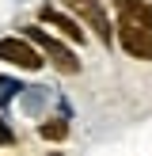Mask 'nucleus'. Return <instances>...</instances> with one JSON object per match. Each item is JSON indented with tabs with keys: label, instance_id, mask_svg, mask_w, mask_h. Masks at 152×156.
Returning <instances> with one entry per match:
<instances>
[{
	"label": "nucleus",
	"instance_id": "423d86ee",
	"mask_svg": "<svg viewBox=\"0 0 152 156\" xmlns=\"http://www.w3.org/2000/svg\"><path fill=\"white\" fill-rule=\"evenodd\" d=\"M38 133H42L46 141H61V137L68 133V122H61V118H57V122H42V126H38Z\"/></svg>",
	"mask_w": 152,
	"mask_h": 156
},
{
	"label": "nucleus",
	"instance_id": "7ed1b4c3",
	"mask_svg": "<svg viewBox=\"0 0 152 156\" xmlns=\"http://www.w3.org/2000/svg\"><path fill=\"white\" fill-rule=\"evenodd\" d=\"M65 8H72L84 23H91V27L99 30V38H103V42H110V19H106V12H103V4H99V0H65Z\"/></svg>",
	"mask_w": 152,
	"mask_h": 156
},
{
	"label": "nucleus",
	"instance_id": "f03ea898",
	"mask_svg": "<svg viewBox=\"0 0 152 156\" xmlns=\"http://www.w3.org/2000/svg\"><path fill=\"white\" fill-rule=\"evenodd\" d=\"M0 61H8V65H19V69H30V73L46 65V57L27 42V38H0Z\"/></svg>",
	"mask_w": 152,
	"mask_h": 156
},
{
	"label": "nucleus",
	"instance_id": "1a4fd4ad",
	"mask_svg": "<svg viewBox=\"0 0 152 156\" xmlns=\"http://www.w3.org/2000/svg\"><path fill=\"white\" fill-rule=\"evenodd\" d=\"M53 156H61V152H53Z\"/></svg>",
	"mask_w": 152,
	"mask_h": 156
},
{
	"label": "nucleus",
	"instance_id": "6e6552de",
	"mask_svg": "<svg viewBox=\"0 0 152 156\" xmlns=\"http://www.w3.org/2000/svg\"><path fill=\"white\" fill-rule=\"evenodd\" d=\"M15 141V133L8 129V122H0V145H12Z\"/></svg>",
	"mask_w": 152,
	"mask_h": 156
},
{
	"label": "nucleus",
	"instance_id": "39448f33",
	"mask_svg": "<svg viewBox=\"0 0 152 156\" xmlns=\"http://www.w3.org/2000/svg\"><path fill=\"white\" fill-rule=\"evenodd\" d=\"M38 15H42L46 23H53V27H57L61 34H68V38H72V42H84V30L76 27V19H68V15H61L57 8H50V4H46V8H42V12H38Z\"/></svg>",
	"mask_w": 152,
	"mask_h": 156
},
{
	"label": "nucleus",
	"instance_id": "20e7f679",
	"mask_svg": "<svg viewBox=\"0 0 152 156\" xmlns=\"http://www.w3.org/2000/svg\"><path fill=\"white\" fill-rule=\"evenodd\" d=\"M118 38H122V46H126L133 57H148V61H152V38H148V34H141V27H133V23H122Z\"/></svg>",
	"mask_w": 152,
	"mask_h": 156
},
{
	"label": "nucleus",
	"instance_id": "f257e3e1",
	"mask_svg": "<svg viewBox=\"0 0 152 156\" xmlns=\"http://www.w3.org/2000/svg\"><path fill=\"white\" fill-rule=\"evenodd\" d=\"M27 42L42 46V50H46V57H50L53 65L61 69V73H80V61L72 57V50H68V46H61L57 38H50L46 30H38V27H27Z\"/></svg>",
	"mask_w": 152,
	"mask_h": 156
},
{
	"label": "nucleus",
	"instance_id": "0eeeda50",
	"mask_svg": "<svg viewBox=\"0 0 152 156\" xmlns=\"http://www.w3.org/2000/svg\"><path fill=\"white\" fill-rule=\"evenodd\" d=\"M15 91H19V84H15V80H4V76H0V107H4L8 99L15 95Z\"/></svg>",
	"mask_w": 152,
	"mask_h": 156
}]
</instances>
